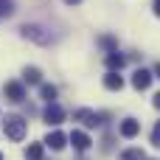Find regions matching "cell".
Returning <instances> with one entry per match:
<instances>
[{
  "mask_svg": "<svg viewBox=\"0 0 160 160\" xmlns=\"http://www.w3.org/2000/svg\"><path fill=\"white\" fill-rule=\"evenodd\" d=\"M3 132H6L11 141H22L25 132H28V121L20 118V115H6V121H3Z\"/></svg>",
  "mask_w": 160,
  "mask_h": 160,
  "instance_id": "1",
  "label": "cell"
},
{
  "mask_svg": "<svg viewBox=\"0 0 160 160\" xmlns=\"http://www.w3.org/2000/svg\"><path fill=\"white\" fill-rule=\"evenodd\" d=\"M42 118H45V124H51V127H59V124L65 121V110H62V107H59L56 101H51V104L45 107Z\"/></svg>",
  "mask_w": 160,
  "mask_h": 160,
  "instance_id": "2",
  "label": "cell"
},
{
  "mask_svg": "<svg viewBox=\"0 0 160 160\" xmlns=\"http://www.w3.org/2000/svg\"><path fill=\"white\" fill-rule=\"evenodd\" d=\"M3 93H6V98H8V101H14V104H20V101L25 98V87H22L20 82H6Z\"/></svg>",
  "mask_w": 160,
  "mask_h": 160,
  "instance_id": "3",
  "label": "cell"
},
{
  "mask_svg": "<svg viewBox=\"0 0 160 160\" xmlns=\"http://www.w3.org/2000/svg\"><path fill=\"white\" fill-rule=\"evenodd\" d=\"M73 118H76V121H82V124H84V127H90V129L101 124V115H98V112H93V110H76V112H73Z\"/></svg>",
  "mask_w": 160,
  "mask_h": 160,
  "instance_id": "4",
  "label": "cell"
},
{
  "mask_svg": "<svg viewBox=\"0 0 160 160\" xmlns=\"http://www.w3.org/2000/svg\"><path fill=\"white\" fill-rule=\"evenodd\" d=\"M152 79H155V76H152L149 70H143V68H141V70H135V73H132V87H135V90H146V87L152 84Z\"/></svg>",
  "mask_w": 160,
  "mask_h": 160,
  "instance_id": "5",
  "label": "cell"
},
{
  "mask_svg": "<svg viewBox=\"0 0 160 160\" xmlns=\"http://www.w3.org/2000/svg\"><path fill=\"white\" fill-rule=\"evenodd\" d=\"M65 143H68V135H62V132H48V138H45V146H51L53 152H59V149H65Z\"/></svg>",
  "mask_w": 160,
  "mask_h": 160,
  "instance_id": "6",
  "label": "cell"
},
{
  "mask_svg": "<svg viewBox=\"0 0 160 160\" xmlns=\"http://www.w3.org/2000/svg\"><path fill=\"white\" fill-rule=\"evenodd\" d=\"M68 141H70V143H73V149H79V152H87V149H90V138H87L84 132H79V129H73Z\"/></svg>",
  "mask_w": 160,
  "mask_h": 160,
  "instance_id": "7",
  "label": "cell"
},
{
  "mask_svg": "<svg viewBox=\"0 0 160 160\" xmlns=\"http://www.w3.org/2000/svg\"><path fill=\"white\" fill-rule=\"evenodd\" d=\"M20 31H22V37H31V39H37V42H48V34H42L39 25H22Z\"/></svg>",
  "mask_w": 160,
  "mask_h": 160,
  "instance_id": "8",
  "label": "cell"
},
{
  "mask_svg": "<svg viewBox=\"0 0 160 160\" xmlns=\"http://www.w3.org/2000/svg\"><path fill=\"white\" fill-rule=\"evenodd\" d=\"M118 132H121L124 138H135V135L141 132V124H138L135 118H127V121L121 124V129H118Z\"/></svg>",
  "mask_w": 160,
  "mask_h": 160,
  "instance_id": "9",
  "label": "cell"
},
{
  "mask_svg": "<svg viewBox=\"0 0 160 160\" xmlns=\"http://www.w3.org/2000/svg\"><path fill=\"white\" fill-rule=\"evenodd\" d=\"M104 87H107V90H121V87H124V79H121L115 70H110V73L104 76Z\"/></svg>",
  "mask_w": 160,
  "mask_h": 160,
  "instance_id": "10",
  "label": "cell"
},
{
  "mask_svg": "<svg viewBox=\"0 0 160 160\" xmlns=\"http://www.w3.org/2000/svg\"><path fill=\"white\" fill-rule=\"evenodd\" d=\"M107 68H110V70H121V68H124V56H121L118 51L107 53Z\"/></svg>",
  "mask_w": 160,
  "mask_h": 160,
  "instance_id": "11",
  "label": "cell"
},
{
  "mask_svg": "<svg viewBox=\"0 0 160 160\" xmlns=\"http://www.w3.org/2000/svg\"><path fill=\"white\" fill-rule=\"evenodd\" d=\"M22 79H25L28 84H39V79H42V73H39L37 68H25V70H22Z\"/></svg>",
  "mask_w": 160,
  "mask_h": 160,
  "instance_id": "12",
  "label": "cell"
},
{
  "mask_svg": "<svg viewBox=\"0 0 160 160\" xmlns=\"http://www.w3.org/2000/svg\"><path fill=\"white\" fill-rule=\"evenodd\" d=\"M25 160H42V143H31L25 149Z\"/></svg>",
  "mask_w": 160,
  "mask_h": 160,
  "instance_id": "13",
  "label": "cell"
},
{
  "mask_svg": "<svg viewBox=\"0 0 160 160\" xmlns=\"http://www.w3.org/2000/svg\"><path fill=\"white\" fill-rule=\"evenodd\" d=\"M39 96H42V98L51 104V101L56 98V87H53V84H42V87H39Z\"/></svg>",
  "mask_w": 160,
  "mask_h": 160,
  "instance_id": "14",
  "label": "cell"
},
{
  "mask_svg": "<svg viewBox=\"0 0 160 160\" xmlns=\"http://www.w3.org/2000/svg\"><path fill=\"white\" fill-rule=\"evenodd\" d=\"M121 158H124V160H146V155H143L141 149H127Z\"/></svg>",
  "mask_w": 160,
  "mask_h": 160,
  "instance_id": "15",
  "label": "cell"
},
{
  "mask_svg": "<svg viewBox=\"0 0 160 160\" xmlns=\"http://www.w3.org/2000/svg\"><path fill=\"white\" fill-rule=\"evenodd\" d=\"M11 11H14V3H11V0H0V14H6V17H8Z\"/></svg>",
  "mask_w": 160,
  "mask_h": 160,
  "instance_id": "16",
  "label": "cell"
},
{
  "mask_svg": "<svg viewBox=\"0 0 160 160\" xmlns=\"http://www.w3.org/2000/svg\"><path fill=\"white\" fill-rule=\"evenodd\" d=\"M152 146H158V149H160V121L155 124V129H152Z\"/></svg>",
  "mask_w": 160,
  "mask_h": 160,
  "instance_id": "17",
  "label": "cell"
},
{
  "mask_svg": "<svg viewBox=\"0 0 160 160\" xmlns=\"http://www.w3.org/2000/svg\"><path fill=\"white\" fill-rule=\"evenodd\" d=\"M152 6H155V14H158V17H160V0H155Z\"/></svg>",
  "mask_w": 160,
  "mask_h": 160,
  "instance_id": "18",
  "label": "cell"
},
{
  "mask_svg": "<svg viewBox=\"0 0 160 160\" xmlns=\"http://www.w3.org/2000/svg\"><path fill=\"white\" fill-rule=\"evenodd\" d=\"M155 107H158V110H160V93H158V96H155Z\"/></svg>",
  "mask_w": 160,
  "mask_h": 160,
  "instance_id": "19",
  "label": "cell"
},
{
  "mask_svg": "<svg viewBox=\"0 0 160 160\" xmlns=\"http://www.w3.org/2000/svg\"><path fill=\"white\" fill-rule=\"evenodd\" d=\"M155 73H158V79H160V62H158V68H155Z\"/></svg>",
  "mask_w": 160,
  "mask_h": 160,
  "instance_id": "20",
  "label": "cell"
},
{
  "mask_svg": "<svg viewBox=\"0 0 160 160\" xmlns=\"http://www.w3.org/2000/svg\"><path fill=\"white\" fill-rule=\"evenodd\" d=\"M65 3H70V6H73V3H82V0H65Z\"/></svg>",
  "mask_w": 160,
  "mask_h": 160,
  "instance_id": "21",
  "label": "cell"
},
{
  "mask_svg": "<svg viewBox=\"0 0 160 160\" xmlns=\"http://www.w3.org/2000/svg\"><path fill=\"white\" fill-rule=\"evenodd\" d=\"M0 160H3V155H0Z\"/></svg>",
  "mask_w": 160,
  "mask_h": 160,
  "instance_id": "22",
  "label": "cell"
}]
</instances>
